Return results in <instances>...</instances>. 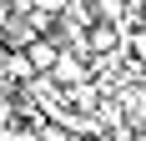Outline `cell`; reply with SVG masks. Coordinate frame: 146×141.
Here are the masks:
<instances>
[{"label":"cell","instance_id":"obj_1","mask_svg":"<svg viewBox=\"0 0 146 141\" xmlns=\"http://www.w3.org/2000/svg\"><path fill=\"white\" fill-rule=\"evenodd\" d=\"M20 51H25V61H30V70H35V76H50L66 45H60L56 35H35V41H25V45H20Z\"/></svg>","mask_w":146,"mask_h":141}]
</instances>
